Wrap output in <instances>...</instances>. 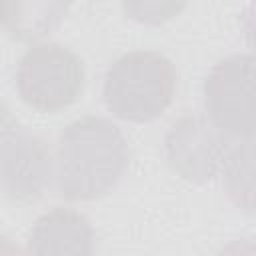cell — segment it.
I'll use <instances>...</instances> for the list:
<instances>
[{"label": "cell", "mask_w": 256, "mask_h": 256, "mask_svg": "<svg viewBox=\"0 0 256 256\" xmlns=\"http://www.w3.org/2000/svg\"><path fill=\"white\" fill-rule=\"evenodd\" d=\"M188 0H122L126 14L142 24H164L178 16Z\"/></svg>", "instance_id": "cell-10"}, {"label": "cell", "mask_w": 256, "mask_h": 256, "mask_svg": "<svg viewBox=\"0 0 256 256\" xmlns=\"http://www.w3.org/2000/svg\"><path fill=\"white\" fill-rule=\"evenodd\" d=\"M68 8L70 0H4L2 22L12 38L34 42L50 34Z\"/></svg>", "instance_id": "cell-8"}, {"label": "cell", "mask_w": 256, "mask_h": 256, "mask_svg": "<svg viewBox=\"0 0 256 256\" xmlns=\"http://www.w3.org/2000/svg\"><path fill=\"white\" fill-rule=\"evenodd\" d=\"M204 102L208 116L230 136L256 134V56L218 62L206 78Z\"/></svg>", "instance_id": "cell-4"}, {"label": "cell", "mask_w": 256, "mask_h": 256, "mask_svg": "<svg viewBox=\"0 0 256 256\" xmlns=\"http://www.w3.org/2000/svg\"><path fill=\"white\" fill-rule=\"evenodd\" d=\"M82 80L80 60L60 44L32 46L22 56L16 72L22 100L40 112H56L70 106L82 90Z\"/></svg>", "instance_id": "cell-3"}, {"label": "cell", "mask_w": 256, "mask_h": 256, "mask_svg": "<svg viewBox=\"0 0 256 256\" xmlns=\"http://www.w3.org/2000/svg\"><path fill=\"white\" fill-rule=\"evenodd\" d=\"M246 36H248L250 46L256 50V4L250 8V12L246 16Z\"/></svg>", "instance_id": "cell-11"}, {"label": "cell", "mask_w": 256, "mask_h": 256, "mask_svg": "<svg viewBox=\"0 0 256 256\" xmlns=\"http://www.w3.org/2000/svg\"><path fill=\"white\" fill-rule=\"evenodd\" d=\"M128 160L122 132L106 118L84 116L58 138L54 178L68 200H94L120 180Z\"/></svg>", "instance_id": "cell-1"}, {"label": "cell", "mask_w": 256, "mask_h": 256, "mask_svg": "<svg viewBox=\"0 0 256 256\" xmlns=\"http://www.w3.org/2000/svg\"><path fill=\"white\" fill-rule=\"evenodd\" d=\"M228 132L212 118L184 116L166 136V156L174 172L192 182H204L216 176L230 154Z\"/></svg>", "instance_id": "cell-6"}, {"label": "cell", "mask_w": 256, "mask_h": 256, "mask_svg": "<svg viewBox=\"0 0 256 256\" xmlns=\"http://www.w3.org/2000/svg\"><path fill=\"white\" fill-rule=\"evenodd\" d=\"M222 172L226 192L234 204L246 212H256V134L230 148Z\"/></svg>", "instance_id": "cell-9"}, {"label": "cell", "mask_w": 256, "mask_h": 256, "mask_svg": "<svg viewBox=\"0 0 256 256\" xmlns=\"http://www.w3.org/2000/svg\"><path fill=\"white\" fill-rule=\"evenodd\" d=\"M174 90L176 70L172 62L158 52L136 50L110 66L104 100L118 118L146 122L166 110Z\"/></svg>", "instance_id": "cell-2"}, {"label": "cell", "mask_w": 256, "mask_h": 256, "mask_svg": "<svg viewBox=\"0 0 256 256\" xmlns=\"http://www.w3.org/2000/svg\"><path fill=\"white\" fill-rule=\"evenodd\" d=\"M92 228L82 214L56 208L36 222L30 250L40 256H84L92 252Z\"/></svg>", "instance_id": "cell-7"}, {"label": "cell", "mask_w": 256, "mask_h": 256, "mask_svg": "<svg viewBox=\"0 0 256 256\" xmlns=\"http://www.w3.org/2000/svg\"><path fill=\"white\" fill-rule=\"evenodd\" d=\"M54 176V158L46 142L16 124L2 120L0 140V182L6 198L34 202L42 196Z\"/></svg>", "instance_id": "cell-5"}]
</instances>
